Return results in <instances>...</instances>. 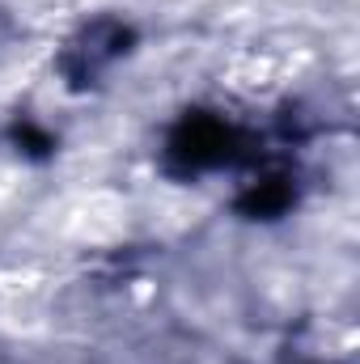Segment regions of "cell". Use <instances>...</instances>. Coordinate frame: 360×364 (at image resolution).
<instances>
[{"instance_id": "6da1fadb", "label": "cell", "mask_w": 360, "mask_h": 364, "mask_svg": "<svg viewBox=\"0 0 360 364\" xmlns=\"http://www.w3.org/2000/svg\"><path fill=\"white\" fill-rule=\"evenodd\" d=\"M233 144H238V132L225 127L221 119H208V114H191L182 119L174 140H170V157L182 161L186 170H199V166H221L233 157Z\"/></svg>"}, {"instance_id": "7a4b0ae2", "label": "cell", "mask_w": 360, "mask_h": 364, "mask_svg": "<svg viewBox=\"0 0 360 364\" xmlns=\"http://www.w3.org/2000/svg\"><path fill=\"white\" fill-rule=\"evenodd\" d=\"M288 199H292L288 182H284V178H268V182H259V186L242 199V208H246L250 216H275V212H284V208H288Z\"/></svg>"}]
</instances>
